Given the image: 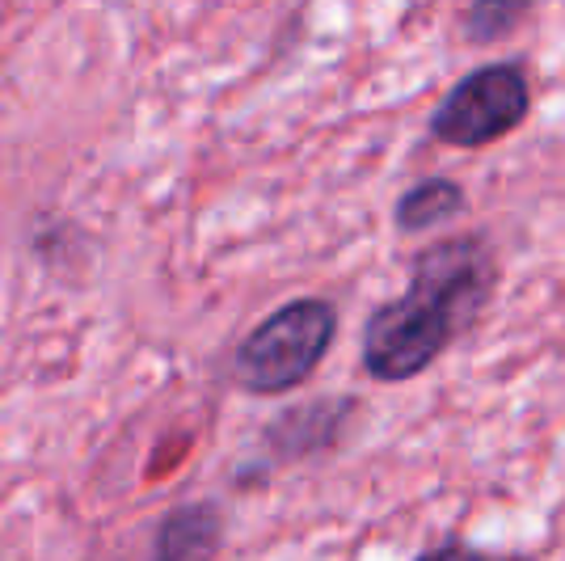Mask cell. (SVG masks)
<instances>
[{
    "label": "cell",
    "mask_w": 565,
    "mask_h": 561,
    "mask_svg": "<svg viewBox=\"0 0 565 561\" xmlns=\"http://www.w3.org/2000/svg\"><path fill=\"white\" fill-rule=\"evenodd\" d=\"M498 254L481 233L444 236L414 257L405 292L372 308L363 326V372L384 384L423 375L494 300Z\"/></svg>",
    "instance_id": "1"
},
{
    "label": "cell",
    "mask_w": 565,
    "mask_h": 561,
    "mask_svg": "<svg viewBox=\"0 0 565 561\" xmlns=\"http://www.w3.org/2000/svg\"><path fill=\"white\" fill-rule=\"evenodd\" d=\"M338 338V308L321 296H300L275 308L233 351L236 384L254 398H282L321 368Z\"/></svg>",
    "instance_id": "2"
},
{
    "label": "cell",
    "mask_w": 565,
    "mask_h": 561,
    "mask_svg": "<svg viewBox=\"0 0 565 561\" xmlns=\"http://www.w3.org/2000/svg\"><path fill=\"white\" fill-rule=\"evenodd\" d=\"M532 110V81L519 60L472 68L430 115V136L451 148H486L511 136Z\"/></svg>",
    "instance_id": "3"
},
{
    "label": "cell",
    "mask_w": 565,
    "mask_h": 561,
    "mask_svg": "<svg viewBox=\"0 0 565 561\" xmlns=\"http://www.w3.org/2000/svg\"><path fill=\"white\" fill-rule=\"evenodd\" d=\"M224 544L220 502H182L161 519L152 537V561H212Z\"/></svg>",
    "instance_id": "4"
},
{
    "label": "cell",
    "mask_w": 565,
    "mask_h": 561,
    "mask_svg": "<svg viewBox=\"0 0 565 561\" xmlns=\"http://www.w3.org/2000/svg\"><path fill=\"white\" fill-rule=\"evenodd\" d=\"M465 211V187L451 178H426L418 187H409L393 208V224L401 233H435L448 220Z\"/></svg>",
    "instance_id": "5"
},
{
    "label": "cell",
    "mask_w": 565,
    "mask_h": 561,
    "mask_svg": "<svg viewBox=\"0 0 565 561\" xmlns=\"http://www.w3.org/2000/svg\"><path fill=\"white\" fill-rule=\"evenodd\" d=\"M523 18V4H498V0H486V4H472L465 13V34L472 43H494V39H507L511 25Z\"/></svg>",
    "instance_id": "6"
},
{
    "label": "cell",
    "mask_w": 565,
    "mask_h": 561,
    "mask_svg": "<svg viewBox=\"0 0 565 561\" xmlns=\"http://www.w3.org/2000/svg\"><path fill=\"white\" fill-rule=\"evenodd\" d=\"M418 561H532V558H519V553H486V549L448 540V544H439V549H426Z\"/></svg>",
    "instance_id": "7"
}]
</instances>
